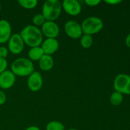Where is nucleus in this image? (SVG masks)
<instances>
[{"label": "nucleus", "mask_w": 130, "mask_h": 130, "mask_svg": "<svg viewBox=\"0 0 130 130\" xmlns=\"http://www.w3.org/2000/svg\"><path fill=\"white\" fill-rule=\"evenodd\" d=\"M44 53L41 46H36L30 48L28 52V57L29 59L33 61H39V60L43 57Z\"/></svg>", "instance_id": "2eb2a0df"}, {"label": "nucleus", "mask_w": 130, "mask_h": 130, "mask_svg": "<svg viewBox=\"0 0 130 130\" xmlns=\"http://www.w3.org/2000/svg\"><path fill=\"white\" fill-rule=\"evenodd\" d=\"M6 101V95L3 91L0 90V105H3Z\"/></svg>", "instance_id": "b1692460"}, {"label": "nucleus", "mask_w": 130, "mask_h": 130, "mask_svg": "<svg viewBox=\"0 0 130 130\" xmlns=\"http://www.w3.org/2000/svg\"><path fill=\"white\" fill-rule=\"evenodd\" d=\"M64 30L66 34L72 39H79L83 36V30L81 24L74 20H68L64 25Z\"/></svg>", "instance_id": "0eeeda50"}, {"label": "nucleus", "mask_w": 130, "mask_h": 130, "mask_svg": "<svg viewBox=\"0 0 130 130\" xmlns=\"http://www.w3.org/2000/svg\"><path fill=\"white\" fill-rule=\"evenodd\" d=\"M130 85V76L126 74H119L116 76L113 86L116 91L128 95Z\"/></svg>", "instance_id": "39448f33"}, {"label": "nucleus", "mask_w": 130, "mask_h": 130, "mask_svg": "<svg viewBox=\"0 0 130 130\" xmlns=\"http://www.w3.org/2000/svg\"><path fill=\"white\" fill-rule=\"evenodd\" d=\"M11 71L15 76L26 77L34 71L33 62L27 58L20 57L17 58L11 65Z\"/></svg>", "instance_id": "f03ea898"}, {"label": "nucleus", "mask_w": 130, "mask_h": 130, "mask_svg": "<svg viewBox=\"0 0 130 130\" xmlns=\"http://www.w3.org/2000/svg\"><path fill=\"white\" fill-rule=\"evenodd\" d=\"M43 36L46 38H57L60 34L58 24L55 22L46 21L41 26V29Z\"/></svg>", "instance_id": "6e6552de"}, {"label": "nucleus", "mask_w": 130, "mask_h": 130, "mask_svg": "<svg viewBox=\"0 0 130 130\" xmlns=\"http://www.w3.org/2000/svg\"><path fill=\"white\" fill-rule=\"evenodd\" d=\"M125 44L128 48H130V33L127 35L126 38L125 39Z\"/></svg>", "instance_id": "a878e982"}, {"label": "nucleus", "mask_w": 130, "mask_h": 130, "mask_svg": "<svg viewBox=\"0 0 130 130\" xmlns=\"http://www.w3.org/2000/svg\"><path fill=\"white\" fill-rule=\"evenodd\" d=\"M28 88L33 92H36L40 90L43 86V79L41 73L34 71L31 74L28 76L27 79Z\"/></svg>", "instance_id": "1a4fd4ad"}, {"label": "nucleus", "mask_w": 130, "mask_h": 130, "mask_svg": "<svg viewBox=\"0 0 130 130\" xmlns=\"http://www.w3.org/2000/svg\"><path fill=\"white\" fill-rule=\"evenodd\" d=\"M54 60L53 57L48 55H44L39 61V66L43 71H49L53 68Z\"/></svg>", "instance_id": "4468645a"}, {"label": "nucleus", "mask_w": 130, "mask_h": 130, "mask_svg": "<svg viewBox=\"0 0 130 130\" xmlns=\"http://www.w3.org/2000/svg\"><path fill=\"white\" fill-rule=\"evenodd\" d=\"M46 22L45 19L42 15V13H38L34 15L32 18L33 25L36 27L42 26L44 22Z\"/></svg>", "instance_id": "aec40b11"}, {"label": "nucleus", "mask_w": 130, "mask_h": 130, "mask_svg": "<svg viewBox=\"0 0 130 130\" xmlns=\"http://www.w3.org/2000/svg\"><path fill=\"white\" fill-rule=\"evenodd\" d=\"M46 130H65V126L61 122L52 121L47 124Z\"/></svg>", "instance_id": "6ab92c4d"}, {"label": "nucleus", "mask_w": 130, "mask_h": 130, "mask_svg": "<svg viewBox=\"0 0 130 130\" xmlns=\"http://www.w3.org/2000/svg\"><path fill=\"white\" fill-rule=\"evenodd\" d=\"M11 25L8 20H0V44L6 43L11 36Z\"/></svg>", "instance_id": "ddd939ff"}, {"label": "nucleus", "mask_w": 130, "mask_h": 130, "mask_svg": "<svg viewBox=\"0 0 130 130\" xmlns=\"http://www.w3.org/2000/svg\"><path fill=\"white\" fill-rule=\"evenodd\" d=\"M123 99V94L115 91L110 95V102L114 106H118L122 104Z\"/></svg>", "instance_id": "dca6fc26"}, {"label": "nucleus", "mask_w": 130, "mask_h": 130, "mask_svg": "<svg viewBox=\"0 0 130 130\" xmlns=\"http://www.w3.org/2000/svg\"><path fill=\"white\" fill-rule=\"evenodd\" d=\"M81 26L83 34L92 36L101 31L104 27V23L99 17H89L82 22Z\"/></svg>", "instance_id": "20e7f679"}, {"label": "nucleus", "mask_w": 130, "mask_h": 130, "mask_svg": "<svg viewBox=\"0 0 130 130\" xmlns=\"http://www.w3.org/2000/svg\"><path fill=\"white\" fill-rule=\"evenodd\" d=\"M40 46L44 55H51L58 50L59 43L55 38H46L43 41Z\"/></svg>", "instance_id": "f8f14e48"}, {"label": "nucleus", "mask_w": 130, "mask_h": 130, "mask_svg": "<svg viewBox=\"0 0 130 130\" xmlns=\"http://www.w3.org/2000/svg\"><path fill=\"white\" fill-rule=\"evenodd\" d=\"M67 130H79V129H74V128H72V129H67Z\"/></svg>", "instance_id": "cd10ccee"}, {"label": "nucleus", "mask_w": 130, "mask_h": 130, "mask_svg": "<svg viewBox=\"0 0 130 130\" xmlns=\"http://www.w3.org/2000/svg\"><path fill=\"white\" fill-rule=\"evenodd\" d=\"M100 0H86L85 3L89 6H96L100 3Z\"/></svg>", "instance_id": "5701e85b"}, {"label": "nucleus", "mask_w": 130, "mask_h": 130, "mask_svg": "<svg viewBox=\"0 0 130 130\" xmlns=\"http://www.w3.org/2000/svg\"><path fill=\"white\" fill-rule=\"evenodd\" d=\"M20 35L24 43L30 48L40 46L43 41V35L41 29L33 25L25 26L20 31Z\"/></svg>", "instance_id": "f257e3e1"}, {"label": "nucleus", "mask_w": 130, "mask_h": 130, "mask_svg": "<svg viewBox=\"0 0 130 130\" xmlns=\"http://www.w3.org/2000/svg\"><path fill=\"white\" fill-rule=\"evenodd\" d=\"M93 43V38L92 36L89 34H83L80 38V44L84 48H90Z\"/></svg>", "instance_id": "f3484780"}, {"label": "nucleus", "mask_w": 130, "mask_h": 130, "mask_svg": "<svg viewBox=\"0 0 130 130\" xmlns=\"http://www.w3.org/2000/svg\"><path fill=\"white\" fill-rule=\"evenodd\" d=\"M18 3L20 6L25 9H33L38 5V1L37 0H19Z\"/></svg>", "instance_id": "a211bd4d"}, {"label": "nucleus", "mask_w": 130, "mask_h": 130, "mask_svg": "<svg viewBox=\"0 0 130 130\" xmlns=\"http://www.w3.org/2000/svg\"><path fill=\"white\" fill-rule=\"evenodd\" d=\"M25 130H40V129L38 127L35 126H29L27 128H26Z\"/></svg>", "instance_id": "bb28decb"}, {"label": "nucleus", "mask_w": 130, "mask_h": 130, "mask_svg": "<svg viewBox=\"0 0 130 130\" xmlns=\"http://www.w3.org/2000/svg\"><path fill=\"white\" fill-rule=\"evenodd\" d=\"M24 43L20 34L15 33L11 35L8 41V49L14 55L20 54L24 49Z\"/></svg>", "instance_id": "423d86ee"}, {"label": "nucleus", "mask_w": 130, "mask_h": 130, "mask_svg": "<svg viewBox=\"0 0 130 130\" xmlns=\"http://www.w3.org/2000/svg\"><path fill=\"white\" fill-rule=\"evenodd\" d=\"M105 3L110 5H116L122 2L121 0H105Z\"/></svg>", "instance_id": "393cba45"}, {"label": "nucleus", "mask_w": 130, "mask_h": 130, "mask_svg": "<svg viewBox=\"0 0 130 130\" xmlns=\"http://www.w3.org/2000/svg\"><path fill=\"white\" fill-rule=\"evenodd\" d=\"M8 67V62L6 59L0 58V74L5 71Z\"/></svg>", "instance_id": "412c9836"}, {"label": "nucleus", "mask_w": 130, "mask_h": 130, "mask_svg": "<svg viewBox=\"0 0 130 130\" xmlns=\"http://www.w3.org/2000/svg\"><path fill=\"white\" fill-rule=\"evenodd\" d=\"M16 81V76L9 70H6L0 74V88L8 90L12 87Z\"/></svg>", "instance_id": "9b49d317"}, {"label": "nucleus", "mask_w": 130, "mask_h": 130, "mask_svg": "<svg viewBox=\"0 0 130 130\" xmlns=\"http://www.w3.org/2000/svg\"><path fill=\"white\" fill-rule=\"evenodd\" d=\"M62 3L58 0H47L43 3L42 15L46 21L54 22L60 15L62 11Z\"/></svg>", "instance_id": "7ed1b4c3"}, {"label": "nucleus", "mask_w": 130, "mask_h": 130, "mask_svg": "<svg viewBox=\"0 0 130 130\" xmlns=\"http://www.w3.org/2000/svg\"><path fill=\"white\" fill-rule=\"evenodd\" d=\"M8 49L5 46H0V58L6 59L8 55Z\"/></svg>", "instance_id": "4be33fe9"}, {"label": "nucleus", "mask_w": 130, "mask_h": 130, "mask_svg": "<svg viewBox=\"0 0 130 130\" xmlns=\"http://www.w3.org/2000/svg\"><path fill=\"white\" fill-rule=\"evenodd\" d=\"M1 3H0V11H1Z\"/></svg>", "instance_id": "c85d7f7f"}, {"label": "nucleus", "mask_w": 130, "mask_h": 130, "mask_svg": "<svg viewBox=\"0 0 130 130\" xmlns=\"http://www.w3.org/2000/svg\"><path fill=\"white\" fill-rule=\"evenodd\" d=\"M62 8L67 14L77 16L81 12L82 6L77 0H64L62 3Z\"/></svg>", "instance_id": "9d476101"}]
</instances>
